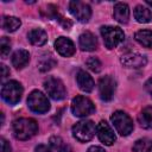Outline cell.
Here are the masks:
<instances>
[{"instance_id": "7a4b0ae2", "label": "cell", "mask_w": 152, "mask_h": 152, "mask_svg": "<svg viewBox=\"0 0 152 152\" xmlns=\"http://www.w3.org/2000/svg\"><path fill=\"white\" fill-rule=\"evenodd\" d=\"M96 132V126L91 120H82L76 122L72 127V135L81 142H86L93 139Z\"/></svg>"}, {"instance_id": "cb8c5ba5", "label": "cell", "mask_w": 152, "mask_h": 152, "mask_svg": "<svg viewBox=\"0 0 152 152\" xmlns=\"http://www.w3.org/2000/svg\"><path fill=\"white\" fill-rule=\"evenodd\" d=\"M20 25H21L20 19L15 17H4L2 19V28H5L8 32H14L20 27Z\"/></svg>"}, {"instance_id": "8fae6325", "label": "cell", "mask_w": 152, "mask_h": 152, "mask_svg": "<svg viewBox=\"0 0 152 152\" xmlns=\"http://www.w3.org/2000/svg\"><path fill=\"white\" fill-rule=\"evenodd\" d=\"M96 133H97L100 141L103 142L104 145H108V146L113 145L115 139H116L113 129L110 128V126L106 121H100V124L96 126Z\"/></svg>"}, {"instance_id": "2e32d148", "label": "cell", "mask_w": 152, "mask_h": 152, "mask_svg": "<svg viewBox=\"0 0 152 152\" xmlns=\"http://www.w3.org/2000/svg\"><path fill=\"white\" fill-rule=\"evenodd\" d=\"M114 19L121 24H126L129 18V8L127 4L124 2H118L114 6V12H113Z\"/></svg>"}, {"instance_id": "44dd1931", "label": "cell", "mask_w": 152, "mask_h": 152, "mask_svg": "<svg viewBox=\"0 0 152 152\" xmlns=\"http://www.w3.org/2000/svg\"><path fill=\"white\" fill-rule=\"evenodd\" d=\"M134 38L140 45H142L145 48H148V49H152V31L140 30V31L135 32Z\"/></svg>"}, {"instance_id": "4316f807", "label": "cell", "mask_w": 152, "mask_h": 152, "mask_svg": "<svg viewBox=\"0 0 152 152\" xmlns=\"http://www.w3.org/2000/svg\"><path fill=\"white\" fill-rule=\"evenodd\" d=\"M87 66H88L91 71H94V72H100L101 69H102V64H101V62L99 61V58H96V57H90V58H88V61H87Z\"/></svg>"}, {"instance_id": "8992f818", "label": "cell", "mask_w": 152, "mask_h": 152, "mask_svg": "<svg viewBox=\"0 0 152 152\" xmlns=\"http://www.w3.org/2000/svg\"><path fill=\"white\" fill-rule=\"evenodd\" d=\"M71 112L75 116L83 118V116H88V115L93 114L95 112V106L88 97L78 95L72 99Z\"/></svg>"}, {"instance_id": "ba28073f", "label": "cell", "mask_w": 152, "mask_h": 152, "mask_svg": "<svg viewBox=\"0 0 152 152\" xmlns=\"http://www.w3.org/2000/svg\"><path fill=\"white\" fill-rule=\"evenodd\" d=\"M44 87H45V90L48 93V95L58 101V100H63L66 95V90H65V87L63 84V82L56 77H49L45 82H44Z\"/></svg>"}, {"instance_id": "5bb4252c", "label": "cell", "mask_w": 152, "mask_h": 152, "mask_svg": "<svg viewBox=\"0 0 152 152\" xmlns=\"http://www.w3.org/2000/svg\"><path fill=\"white\" fill-rule=\"evenodd\" d=\"M76 81H77V84H78V88L82 90V91H86V93H90L94 87H95V83H94V80L91 78V76L86 72L84 70H80L76 75Z\"/></svg>"}, {"instance_id": "7402d4cb", "label": "cell", "mask_w": 152, "mask_h": 152, "mask_svg": "<svg viewBox=\"0 0 152 152\" xmlns=\"http://www.w3.org/2000/svg\"><path fill=\"white\" fill-rule=\"evenodd\" d=\"M50 145L57 152H71V147L61 137H51Z\"/></svg>"}, {"instance_id": "83f0119b", "label": "cell", "mask_w": 152, "mask_h": 152, "mask_svg": "<svg viewBox=\"0 0 152 152\" xmlns=\"http://www.w3.org/2000/svg\"><path fill=\"white\" fill-rule=\"evenodd\" d=\"M12 148L10 146V142H7L4 138L1 139V152H11Z\"/></svg>"}, {"instance_id": "e0dca14e", "label": "cell", "mask_w": 152, "mask_h": 152, "mask_svg": "<svg viewBox=\"0 0 152 152\" xmlns=\"http://www.w3.org/2000/svg\"><path fill=\"white\" fill-rule=\"evenodd\" d=\"M30 62V53L26 50H17L12 56V64L15 69H23Z\"/></svg>"}, {"instance_id": "f1b7e54d", "label": "cell", "mask_w": 152, "mask_h": 152, "mask_svg": "<svg viewBox=\"0 0 152 152\" xmlns=\"http://www.w3.org/2000/svg\"><path fill=\"white\" fill-rule=\"evenodd\" d=\"M145 89H146V91H147L150 95H152V77L146 81V83H145Z\"/></svg>"}, {"instance_id": "ffe728a7", "label": "cell", "mask_w": 152, "mask_h": 152, "mask_svg": "<svg viewBox=\"0 0 152 152\" xmlns=\"http://www.w3.org/2000/svg\"><path fill=\"white\" fill-rule=\"evenodd\" d=\"M138 121L142 128H146V129L152 128V106L145 107L140 112L138 116Z\"/></svg>"}, {"instance_id": "52a82bcc", "label": "cell", "mask_w": 152, "mask_h": 152, "mask_svg": "<svg viewBox=\"0 0 152 152\" xmlns=\"http://www.w3.org/2000/svg\"><path fill=\"white\" fill-rule=\"evenodd\" d=\"M27 106L28 108L38 114L46 113L50 109V102L48 97L39 90H33L27 97Z\"/></svg>"}, {"instance_id": "d6a6232c", "label": "cell", "mask_w": 152, "mask_h": 152, "mask_svg": "<svg viewBox=\"0 0 152 152\" xmlns=\"http://www.w3.org/2000/svg\"><path fill=\"white\" fill-rule=\"evenodd\" d=\"M146 4H147V5H150V6H152V1H150V0H147V1H146Z\"/></svg>"}, {"instance_id": "484cf974", "label": "cell", "mask_w": 152, "mask_h": 152, "mask_svg": "<svg viewBox=\"0 0 152 152\" xmlns=\"http://www.w3.org/2000/svg\"><path fill=\"white\" fill-rule=\"evenodd\" d=\"M11 50V40L7 37H2L0 40V52H1V57L6 58L7 55L10 53Z\"/></svg>"}, {"instance_id": "1f68e13d", "label": "cell", "mask_w": 152, "mask_h": 152, "mask_svg": "<svg viewBox=\"0 0 152 152\" xmlns=\"http://www.w3.org/2000/svg\"><path fill=\"white\" fill-rule=\"evenodd\" d=\"M1 68H2V80H4V78H6V77H7V75H10V71L7 70V66H6V65H4V64L1 65Z\"/></svg>"}, {"instance_id": "277c9868", "label": "cell", "mask_w": 152, "mask_h": 152, "mask_svg": "<svg viewBox=\"0 0 152 152\" xmlns=\"http://www.w3.org/2000/svg\"><path fill=\"white\" fill-rule=\"evenodd\" d=\"M23 95V87L17 81H8L2 86L1 97L8 104H17Z\"/></svg>"}, {"instance_id": "7c38bea8", "label": "cell", "mask_w": 152, "mask_h": 152, "mask_svg": "<svg viewBox=\"0 0 152 152\" xmlns=\"http://www.w3.org/2000/svg\"><path fill=\"white\" fill-rule=\"evenodd\" d=\"M120 62H121L122 65H125L127 68H142V66L146 65L147 58L144 55L131 52V53L124 55L120 58Z\"/></svg>"}, {"instance_id": "4dcf8cb0", "label": "cell", "mask_w": 152, "mask_h": 152, "mask_svg": "<svg viewBox=\"0 0 152 152\" xmlns=\"http://www.w3.org/2000/svg\"><path fill=\"white\" fill-rule=\"evenodd\" d=\"M87 152H106V151L100 146H90Z\"/></svg>"}, {"instance_id": "9a60e30c", "label": "cell", "mask_w": 152, "mask_h": 152, "mask_svg": "<svg viewBox=\"0 0 152 152\" xmlns=\"http://www.w3.org/2000/svg\"><path fill=\"white\" fill-rule=\"evenodd\" d=\"M78 43H80V48L83 51H94L97 48L96 37L91 32H88V31L80 36Z\"/></svg>"}, {"instance_id": "6da1fadb", "label": "cell", "mask_w": 152, "mask_h": 152, "mask_svg": "<svg viewBox=\"0 0 152 152\" xmlns=\"http://www.w3.org/2000/svg\"><path fill=\"white\" fill-rule=\"evenodd\" d=\"M12 128H13L14 137L17 139L27 140L38 132V124L33 119L21 118V119H17L13 122Z\"/></svg>"}, {"instance_id": "30bf717a", "label": "cell", "mask_w": 152, "mask_h": 152, "mask_svg": "<svg viewBox=\"0 0 152 152\" xmlns=\"http://www.w3.org/2000/svg\"><path fill=\"white\" fill-rule=\"evenodd\" d=\"M115 89H116V82L112 76L107 75V76H103V77L100 78V81H99V94H100L101 100L110 101L114 96Z\"/></svg>"}, {"instance_id": "d4e9b609", "label": "cell", "mask_w": 152, "mask_h": 152, "mask_svg": "<svg viewBox=\"0 0 152 152\" xmlns=\"http://www.w3.org/2000/svg\"><path fill=\"white\" fill-rule=\"evenodd\" d=\"M55 65H56V61L52 58L51 55H49V56H43L42 59H40L39 63H38V66H39L40 71H48V70H50V69H51L52 66H55Z\"/></svg>"}, {"instance_id": "4fadbf2b", "label": "cell", "mask_w": 152, "mask_h": 152, "mask_svg": "<svg viewBox=\"0 0 152 152\" xmlns=\"http://www.w3.org/2000/svg\"><path fill=\"white\" fill-rule=\"evenodd\" d=\"M55 48L57 52L63 57H70L75 53V45L74 43L66 37H59L55 42Z\"/></svg>"}, {"instance_id": "ac0fdd59", "label": "cell", "mask_w": 152, "mask_h": 152, "mask_svg": "<svg viewBox=\"0 0 152 152\" xmlns=\"http://www.w3.org/2000/svg\"><path fill=\"white\" fill-rule=\"evenodd\" d=\"M28 40L31 42V44H33L36 46H42L46 43L48 34L42 28H33L32 31L28 32Z\"/></svg>"}, {"instance_id": "5b68a950", "label": "cell", "mask_w": 152, "mask_h": 152, "mask_svg": "<svg viewBox=\"0 0 152 152\" xmlns=\"http://www.w3.org/2000/svg\"><path fill=\"white\" fill-rule=\"evenodd\" d=\"M110 120L116 129V132L120 135H128L129 133H132L133 131V121L132 119L128 116V114H126L122 110H116L112 114Z\"/></svg>"}, {"instance_id": "3957f363", "label": "cell", "mask_w": 152, "mask_h": 152, "mask_svg": "<svg viewBox=\"0 0 152 152\" xmlns=\"http://www.w3.org/2000/svg\"><path fill=\"white\" fill-rule=\"evenodd\" d=\"M101 36L103 38V42H104V45L107 49L116 48L125 39L124 31L116 26H102Z\"/></svg>"}, {"instance_id": "f546056e", "label": "cell", "mask_w": 152, "mask_h": 152, "mask_svg": "<svg viewBox=\"0 0 152 152\" xmlns=\"http://www.w3.org/2000/svg\"><path fill=\"white\" fill-rule=\"evenodd\" d=\"M34 152H51V150L45 145H38L34 150Z\"/></svg>"}, {"instance_id": "603a6c76", "label": "cell", "mask_w": 152, "mask_h": 152, "mask_svg": "<svg viewBox=\"0 0 152 152\" xmlns=\"http://www.w3.org/2000/svg\"><path fill=\"white\" fill-rule=\"evenodd\" d=\"M133 152H152V140L148 138L139 139L133 145Z\"/></svg>"}, {"instance_id": "9c48e42d", "label": "cell", "mask_w": 152, "mask_h": 152, "mask_svg": "<svg viewBox=\"0 0 152 152\" xmlns=\"http://www.w3.org/2000/svg\"><path fill=\"white\" fill-rule=\"evenodd\" d=\"M69 11L70 13L81 23L89 21L91 17L90 6L82 1H70L69 2Z\"/></svg>"}, {"instance_id": "d6986e66", "label": "cell", "mask_w": 152, "mask_h": 152, "mask_svg": "<svg viewBox=\"0 0 152 152\" xmlns=\"http://www.w3.org/2000/svg\"><path fill=\"white\" fill-rule=\"evenodd\" d=\"M134 18L137 19L138 23L146 24L152 20V12L142 5H138L134 8Z\"/></svg>"}]
</instances>
